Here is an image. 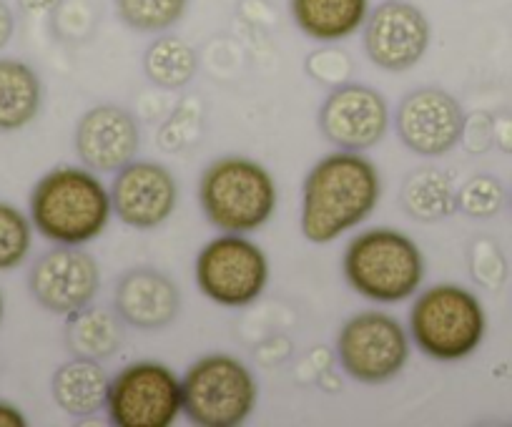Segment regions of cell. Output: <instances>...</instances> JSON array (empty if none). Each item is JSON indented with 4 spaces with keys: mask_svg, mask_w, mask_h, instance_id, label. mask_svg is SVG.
<instances>
[{
    "mask_svg": "<svg viewBox=\"0 0 512 427\" xmlns=\"http://www.w3.org/2000/svg\"><path fill=\"white\" fill-rule=\"evenodd\" d=\"M400 201L405 214H410L415 222L435 224L457 211V189L445 171L435 166H422V169L410 171L402 181Z\"/></svg>",
    "mask_w": 512,
    "mask_h": 427,
    "instance_id": "ffe728a7",
    "label": "cell"
},
{
    "mask_svg": "<svg viewBox=\"0 0 512 427\" xmlns=\"http://www.w3.org/2000/svg\"><path fill=\"white\" fill-rule=\"evenodd\" d=\"M410 332L400 319L379 309L357 312L337 335V360L352 380L384 385L395 380L410 360Z\"/></svg>",
    "mask_w": 512,
    "mask_h": 427,
    "instance_id": "52a82bcc",
    "label": "cell"
},
{
    "mask_svg": "<svg viewBox=\"0 0 512 427\" xmlns=\"http://www.w3.org/2000/svg\"><path fill=\"white\" fill-rule=\"evenodd\" d=\"M382 176L362 151L327 154L309 169L302 186L299 229L312 244H332L374 214Z\"/></svg>",
    "mask_w": 512,
    "mask_h": 427,
    "instance_id": "6da1fadb",
    "label": "cell"
},
{
    "mask_svg": "<svg viewBox=\"0 0 512 427\" xmlns=\"http://www.w3.org/2000/svg\"><path fill=\"white\" fill-rule=\"evenodd\" d=\"M13 33H16V16H13V8L8 6L6 0H0V51L11 43Z\"/></svg>",
    "mask_w": 512,
    "mask_h": 427,
    "instance_id": "f546056e",
    "label": "cell"
},
{
    "mask_svg": "<svg viewBox=\"0 0 512 427\" xmlns=\"http://www.w3.org/2000/svg\"><path fill=\"white\" fill-rule=\"evenodd\" d=\"M465 111L452 93L427 86L407 93L397 106L395 129L402 144L417 156L440 159L450 154L462 136Z\"/></svg>",
    "mask_w": 512,
    "mask_h": 427,
    "instance_id": "5bb4252c",
    "label": "cell"
},
{
    "mask_svg": "<svg viewBox=\"0 0 512 427\" xmlns=\"http://www.w3.org/2000/svg\"><path fill=\"white\" fill-rule=\"evenodd\" d=\"M113 217L131 229L161 227L179 206V181L159 161L134 159L116 171L111 184Z\"/></svg>",
    "mask_w": 512,
    "mask_h": 427,
    "instance_id": "4fadbf2b",
    "label": "cell"
},
{
    "mask_svg": "<svg viewBox=\"0 0 512 427\" xmlns=\"http://www.w3.org/2000/svg\"><path fill=\"white\" fill-rule=\"evenodd\" d=\"M111 377L106 375L98 360L73 357L56 370L51 380V392L56 405L73 420H86L106 410Z\"/></svg>",
    "mask_w": 512,
    "mask_h": 427,
    "instance_id": "e0dca14e",
    "label": "cell"
},
{
    "mask_svg": "<svg viewBox=\"0 0 512 427\" xmlns=\"http://www.w3.org/2000/svg\"><path fill=\"white\" fill-rule=\"evenodd\" d=\"M113 307L136 330H164L179 317L181 292L169 274L151 267L128 269L116 284Z\"/></svg>",
    "mask_w": 512,
    "mask_h": 427,
    "instance_id": "2e32d148",
    "label": "cell"
},
{
    "mask_svg": "<svg viewBox=\"0 0 512 427\" xmlns=\"http://www.w3.org/2000/svg\"><path fill=\"white\" fill-rule=\"evenodd\" d=\"M199 204L206 222L224 234H251L277 214L274 176L249 156L229 154L211 161L199 181Z\"/></svg>",
    "mask_w": 512,
    "mask_h": 427,
    "instance_id": "3957f363",
    "label": "cell"
},
{
    "mask_svg": "<svg viewBox=\"0 0 512 427\" xmlns=\"http://www.w3.org/2000/svg\"><path fill=\"white\" fill-rule=\"evenodd\" d=\"M319 131L342 151H367L390 131L387 98L364 83H342L332 88L319 109Z\"/></svg>",
    "mask_w": 512,
    "mask_h": 427,
    "instance_id": "7c38bea8",
    "label": "cell"
},
{
    "mask_svg": "<svg viewBox=\"0 0 512 427\" xmlns=\"http://www.w3.org/2000/svg\"><path fill=\"white\" fill-rule=\"evenodd\" d=\"M354 71V61L344 48H337L334 43H324V48L309 53L307 58V73L314 81L324 83V86H342L349 81Z\"/></svg>",
    "mask_w": 512,
    "mask_h": 427,
    "instance_id": "4316f807",
    "label": "cell"
},
{
    "mask_svg": "<svg viewBox=\"0 0 512 427\" xmlns=\"http://www.w3.org/2000/svg\"><path fill=\"white\" fill-rule=\"evenodd\" d=\"M63 6V0H18V8L28 16H51Z\"/></svg>",
    "mask_w": 512,
    "mask_h": 427,
    "instance_id": "4dcf8cb0",
    "label": "cell"
},
{
    "mask_svg": "<svg viewBox=\"0 0 512 427\" xmlns=\"http://www.w3.org/2000/svg\"><path fill=\"white\" fill-rule=\"evenodd\" d=\"M495 146L502 154H512V114L495 116Z\"/></svg>",
    "mask_w": 512,
    "mask_h": 427,
    "instance_id": "f1b7e54d",
    "label": "cell"
},
{
    "mask_svg": "<svg viewBox=\"0 0 512 427\" xmlns=\"http://www.w3.org/2000/svg\"><path fill=\"white\" fill-rule=\"evenodd\" d=\"M196 287L221 307H249L269 284V257L246 234H224L211 239L194 264Z\"/></svg>",
    "mask_w": 512,
    "mask_h": 427,
    "instance_id": "ba28073f",
    "label": "cell"
},
{
    "mask_svg": "<svg viewBox=\"0 0 512 427\" xmlns=\"http://www.w3.org/2000/svg\"><path fill=\"white\" fill-rule=\"evenodd\" d=\"M28 420L16 405L0 400V427H26Z\"/></svg>",
    "mask_w": 512,
    "mask_h": 427,
    "instance_id": "1f68e13d",
    "label": "cell"
},
{
    "mask_svg": "<svg viewBox=\"0 0 512 427\" xmlns=\"http://www.w3.org/2000/svg\"><path fill=\"white\" fill-rule=\"evenodd\" d=\"M141 146V131L134 114L121 106L103 103L86 111L73 131V149L86 169L96 174H116L134 161Z\"/></svg>",
    "mask_w": 512,
    "mask_h": 427,
    "instance_id": "9a60e30c",
    "label": "cell"
},
{
    "mask_svg": "<svg viewBox=\"0 0 512 427\" xmlns=\"http://www.w3.org/2000/svg\"><path fill=\"white\" fill-rule=\"evenodd\" d=\"M43 106L41 76L18 58H0V134L26 129Z\"/></svg>",
    "mask_w": 512,
    "mask_h": 427,
    "instance_id": "d6986e66",
    "label": "cell"
},
{
    "mask_svg": "<svg viewBox=\"0 0 512 427\" xmlns=\"http://www.w3.org/2000/svg\"><path fill=\"white\" fill-rule=\"evenodd\" d=\"M342 272L349 287L369 302H407L425 282V254L400 229H367L344 249Z\"/></svg>",
    "mask_w": 512,
    "mask_h": 427,
    "instance_id": "277c9868",
    "label": "cell"
},
{
    "mask_svg": "<svg viewBox=\"0 0 512 427\" xmlns=\"http://www.w3.org/2000/svg\"><path fill=\"white\" fill-rule=\"evenodd\" d=\"M199 71V56L189 41L161 33L144 53V73L159 88H184Z\"/></svg>",
    "mask_w": 512,
    "mask_h": 427,
    "instance_id": "7402d4cb",
    "label": "cell"
},
{
    "mask_svg": "<svg viewBox=\"0 0 512 427\" xmlns=\"http://www.w3.org/2000/svg\"><path fill=\"white\" fill-rule=\"evenodd\" d=\"M33 222L18 206L0 201V272L18 269L33 249Z\"/></svg>",
    "mask_w": 512,
    "mask_h": 427,
    "instance_id": "cb8c5ba5",
    "label": "cell"
},
{
    "mask_svg": "<svg viewBox=\"0 0 512 427\" xmlns=\"http://www.w3.org/2000/svg\"><path fill=\"white\" fill-rule=\"evenodd\" d=\"M184 415L201 427L244 425L259 402V385L249 367L236 357L204 355L181 377Z\"/></svg>",
    "mask_w": 512,
    "mask_h": 427,
    "instance_id": "8992f818",
    "label": "cell"
},
{
    "mask_svg": "<svg viewBox=\"0 0 512 427\" xmlns=\"http://www.w3.org/2000/svg\"><path fill=\"white\" fill-rule=\"evenodd\" d=\"M505 206V186L492 174H475L457 189V211L470 219H492Z\"/></svg>",
    "mask_w": 512,
    "mask_h": 427,
    "instance_id": "d4e9b609",
    "label": "cell"
},
{
    "mask_svg": "<svg viewBox=\"0 0 512 427\" xmlns=\"http://www.w3.org/2000/svg\"><path fill=\"white\" fill-rule=\"evenodd\" d=\"M101 289V267L83 247L56 244L33 262L28 292L51 314H73L88 307Z\"/></svg>",
    "mask_w": 512,
    "mask_h": 427,
    "instance_id": "8fae6325",
    "label": "cell"
},
{
    "mask_svg": "<svg viewBox=\"0 0 512 427\" xmlns=\"http://www.w3.org/2000/svg\"><path fill=\"white\" fill-rule=\"evenodd\" d=\"M432 26L422 8L407 0H384L362 26V46L369 61L387 73L410 71L425 58Z\"/></svg>",
    "mask_w": 512,
    "mask_h": 427,
    "instance_id": "30bf717a",
    "label": "cell"
},
{
    "mask_svg": "<svg viewBox=\"0 0 512 427\" xmlns=\"http://www.w3.org/2000/svg\"><path fill=\"white\" fill-rule=\"evenodd\" d=\"M191 0H113L118 18L136 33H166L184 21Z\"/></svg>",
    "mask_w": 512,
    "mask_h": 427,
    "instance_id": "603a6c76",
    "label": "cell"
},
{
    "mask_svg": "<svg viewBox=\"0 0 512 427\" xmlns=\"http://www.w3.org/2000/svg\"><path fill=\"white\" fill-rule=\"evenodd\" d=\"M28 217L46 242L83 247L106 232L113 217L111 191L86 166H56L33 186Z\"/></svg>",
    "mask_w": 512,
    "mask_h": 427,
    "instance_id": "7a4b0ae2",
    "label": "cell"
},
{
    "mask_svg": "<svg viewBox=\"0 0 512 427\" xmlns=\"http://www.w3.org/2000/svg\"><path fill=\"white\" fill-rule=\"evenodd\" d=\"M510 204H512V196H510Z\"/></svg>",
    "mask_w": 512,
    "mask_h": 427,
    "instance_id": "836d02e7",
    "label": "cell"
},
{
    "mask_svg": "<svg viewBox=\"0 0 512 427\" xmlns=\"http://www.w3.org/2000/svg\"><path fill=\"white\" fill-rule=\"evenodd\" d=\"M467 267L470 277L482 289H500L507 279V259L502 249L492 239L477 237L467 252Z\"/></svg>",
    "mask_w": 512,
    "mask_h": 427,
    "instance_id": "484cf974",
    "label": "cell"
},
{
    "mask_svg": "<svg viewBox=\"0 0 512 427\" xmlns=\"http://www.w3.org/2000/svg\"><path fill=\"white\" fill-rule=\"evenodd\" d=\"M460 144L465 146L470 154L480 156L495 146V116L490 114H465V124H462Z\"/></svg>",
    "mask_w": 512,
    "mask_h": 427,
    "instance_id": "83f0119b",
    "label": "cell"
},
{
    "mask_svg": "<svg viewBox=\"0 0 512 427\" xmlns=\"http://www.w3.org/2000/svg\"><path fill=\"white\" fill-rule=\"evenodd\" d=\"M0 319H3V294H0Z\"/></svg>",
    "mask_w": 512,
    "mask_h": 427,
    "instance_id": "d6a6232c",
    "label": "cell"
},
{
    "mask_svg": "<svg viewBox=\"0 0 512 427\" xmlns=\"http://www.w3.org/2000/svg\"><path fill=\"white\" fill-rule=\"evenodd\" d=\"M106 412L116 427H171L184 412L181 377L164 362H131L111 377Z\"/></svg>",
    "mask_w": 512,
    "mask_h": 427,
    "instance_id": "9c48e42d",
    "label": "cell"
},
{
    "mask_svg": "<svg viewBox=\"0 0 512 427\" xmlns=\"http://www.w3.org/2000/svg\"><path fill=\"white\" fill-rule=\"evenodd\" d=\"M407 332L430 360L460 362L480 350L487 312L480 297L462 284H435L412 302Z\"/></svg>",
    "mask_w": 512,
    "mask_h": 427,
    "instance_id": "5b68a950",
    "label": "cell"
},
{
    "mask_svg": "<svg viewBox=\"0 0 512 427\" xmlns=\"http://www.w3.org/2000/svg\"><path fill=\"white\" fill-rule=\"evenodd\" d=\"M369 0H289V13L299 31L317 43H339L362 31Z\"/></svg>",
    "mask_w": 512,
    "mask_h": 427,
    "instance_id": "ac0fdd59",
    "label": "cell"
},
{
    "mask_svg": "<svg viewBox=\"0 0 512 427\" xmlns=\"http://www.w3.org/2000/svg\"><path fill=\"white\" fill-rule=\"evenodd\" d=\"M123 319L101 307H83L68 314L66 347L73 357L106 360L123 342Z\"/></svg>",
    "mask_w": 512,
    "mask_h": 427,
    "instance_id": "44dd1931",
    "label": "cell"
}]
</instances>
